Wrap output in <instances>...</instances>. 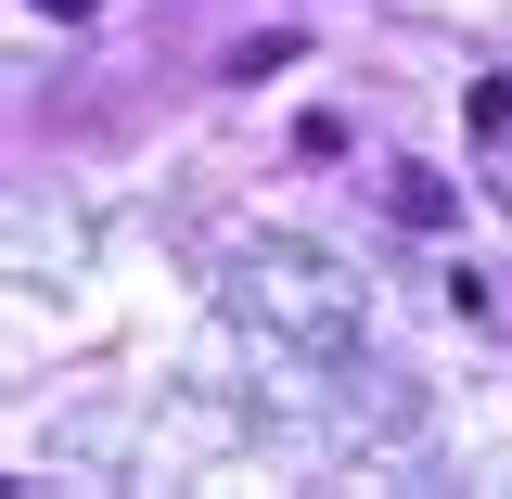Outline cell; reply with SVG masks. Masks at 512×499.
I'll return each instance as SVG.
<instances>
[{"label":"cell","instance_id":"obj_1","mask_svg":"<svg viewBox=\"0 0 512 499\" xmlns=\"http://www.w3.org/2000/svg\"><path fill=\"white\" fill-rule=\"evenodd\" d=\"M397 218H410V231H448V218H461V192H448L436 167H397Z\"/></svg>","mask_w":512,"mask_h":499},{"label":"cell","instance_id":"obj_3","mask_svg":"<svg viewBox=\"0 0 512 499\" xmlns=\"http://www.w3.org/2000/svg\"><path fill=\"white\" fill-rule=\"evenodd\" d=\"M26 13H64V26H77V13H90V0H26Z\"/></svg>","mask_w":512,"mask_h":499},{"label":"cell","instance_id":"obj_2","mask_svg":"<svg viewBox=\"0 0 512 499\" xmlns=\"http://www.w3.org/2000/svg\"><path fill=\"white\" fill-rule=\"evenodd\" d=\"M461 128L500 141V128H512V77H474V90H461Z\"/></svg>","mask_w":512,"mask_h":499}]
</instances>
